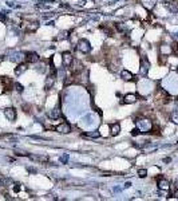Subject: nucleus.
Listing matches in <instances>:
<instances>
[{
  "mask_svg": "<svg viewBox=\"0 0 178 201\" xmlns=\"http://www.w3.org/2000/svg\"><path fill=\"white\" fill-rule=\"evenodd\" d=\"M135 125L141 133H149L153 128V123L149 118H138L135 121Z\"/></svg>",
  "mask_w": 178,
  "mask_h": 201,
  "instance_id": "1",
  "label": "nucleus"
},
{
  "mask_svg": "<svg viewBox=\"0 0 178 201\" xmlns=\"http://www.w3.org/2000/svg\"><path fill=\"white\" fill-rule=\"evenodd\" d=\"M76 50L82 52V54H89L91 51V44H90V42L87 39H80L76 44Z\"/></svg>",
  "mask_w": 178,
  "mask_h": 201,
  "instance_id": "2",
  "label": "nucleus"
},
{
  "mask_svg": "<svg viewBox=\"0 0 178 201\" xmlns=\"http://www.w3.org/2000/svg\"><path fill=\"white\" fill-rule=\"evenodd\" d=\"M70 70L73 71V74H79V73H82V70H83L82 62L78 60V59H73V62H71V64H70Z\"/></svg>",
  "mask_w": 178,
  "mask_h": 201,
  "instance_id": "3",
  "label": "nucleus"
},
{
  "mask_svg": "<svg viewBox=\"0 0 178 201\" xmlns=\"http://www.w3.org/2000/svg\"><path fill=\"white\" fill-rule=\"evenodd\" d=\"M24 60H26V63H37V62L40 60V57L36 54V52L30 51V52H27V54H26Z\"/></svg>",
  "mask_w": 178,
  "mask_h": 201,
  "instance_id": "4",
  "label": "nucleus"
},
{
  "mask_svg": "<svg viewBox=\"0 0 178 201\" xmlns=\"http://www.w3.org/2000/svg\"><path fill=\"white\" fill-rule=\"evenodd\" d=\"M55 130L58 133H60V134H68V133L71 131V125L67 123V122H63V123H60V125L56 126Z\"/></svg>",
  "mask_w": 178,
  "mask_h": 201,
  "instance_id": "5",
  "label": "nucleus"
},
{
  "mask_svg": "<svg viewBox=\"0 0 178 201\" xmlns=\"http://www.w3.org/2000/svg\"><path fill=\"white\" fill-rule=\"evenodd\" d=\"M4 117H5V118H7L8 121L14 122V121L16 119V110H15L14 107H7V109L4 110Z\"/></svg>",
  "mask_w": 178,
  "mask_h": 201,
  "instance_id": "6",
  "label": "nucleus"
},
{
  "mask_svg": "<svg viewBox=\"0 0 178 201\" xmlns=\"http://www.w3.org/2000/svg\"><path fill=\"white\" fill-rule=\"evenodd\" d=\"M58 73V71H56ZM56 73L51 74V75L47 76L46 79V83H44V90H50V89H52V86H54L55 83V79H56Z\"/></svg>",
  "mask_w": 178,
  "mask_h": 201,
  "instance_id": "7",
  "label": "nucleus"
},
{
  "mask_svg": "<svg viewBox=\"0 0 178 201\" xmlns=\"http://www.w3.org/2000/svg\"><path fill=\"white\" fill-rule=\"evenodd\" d=\"M73 59H74V57L71 55L70 51H66V52H63V55H62V62H63V66H66V67H70Z\"/></svg>",
  "mask_w": 178,
  "mask_h": 201,
  "instance_id": "8",
  "label": "nucleus"
},
{
  "mask_svg": "<svg viewBox=\"0 0 178 201\" xmlns=\"http://www.w3.org/2000/svg\"><path fill=\"white\" fill-rule=\"evenodd\" d=\"M158 188L161 190H169L170 189V181L163 178V177L158 178Z\"/></svg>",
  "mask_w": 178,
  "mask_h": 201,
  "instance_id": "9",
  "label": "nucleus"
},
{
  "mask_svg": "<svg viewBox=\"0 0 178 201\" xmlns=\"http://www.w3.org/2000/svg\"><path fill=\"white\" fill-rule=\"evenodd\" d=\"M149 67H150V62L146 59V58H142L141 59V75H145L146 73H147V70H149Z\"/></svg>",
  "mask_w": 178,
  "mask_h": 201,
  "instance_id": "10",
  "label": "nucleus"
},
{
  "mask_svg": "<svg viewBox=\"0 0 178 201\" xmlns=\"http://www.w3.org/2000/svg\"><path fill=\"white\" fill-rule=\"evenodd\" d=\"M138 97L135 94H126L123 97V103H127V105H131V103H135Z\"/></svg>",
  "mask_w": 178,
  "mask_h": 201,
  "instance_id": "11",
  "label": "nucleus"
},
{
  "mask_svg": "<svg viewBox=\"0 0 178 201\" xmlns=\"http://www.w3.org/2000/svg\"><path fill=\"white\" fill-rule=\"evenodd\" d=\"M60 115H62V113H60V107L59 106H56L55 109H52L48 113V117L51 119H58V118H60Z\"/></svg>",
  "mask_w": 178,
  "mask_h": 201,
  "instance_id": "12",
  "label": "nucleus"
},
{
  "mask_svg": "<svg viewBox=\"0 0 178 201\" xmlns=\"http://www.w3.org/2000/svg\"><path fill=\"white\" fill-rule=\"evenodd\" d=\"M121 78L123 80H127V82H131V80H134V75L130 73L129 70H122L121 71Z\"/></svg>",
  "mask_w": 178,
  "mask_h": 201,
  "instance_id": "13",
  "label": "nucleus"
},
{
  "mask_svg": "<svg viewBox=\"0 0 178 201\" xmlns=\"http://www.w3.org/2000/svg\"><path fill=\"white\" fill-rule=\"evenodd\" d=\"M121 133V125L119 123H111L110 125V134L111 135H118Z\"/></svg>",
  "mask_w": 178,
  "mask_h": 201,
  "instance_id": "14",
  "label": "nucleus"
},
{
  "mask_svg": "<svg viewBox=\"0 0 178 201\" xmlns=\"http://www.w3.org/2000/svg\"><path fill=\"white\" fill-rule=\"evenodd\" d=\"M2 82L4 83V90L8 91V90H12V80L7 78V76H2Z\"/></svg>",
  "mask_w": 178,
  "mask_h": 201,
  "instance_id": "15",
  "label": "nucleus"
},
{
  "mask_svg": "<svg viewBox=\"0 0 178 201\" xmlns=\"http://www.w3.org/2000/svg\"><path fill=\"white\" fill-rule=\"evenodd\" d=\"M27 69H28V67H27V64H26V63H21V64L19 63L18 66L15 67V75H20V74H23Z\"/></svg>",
  "mask_w": 178,
  "mask_h": 201,
  "instance_id": "16",
  "label": "nucleus"
},
{
  "mask_svg": "<svg viewBox=\"0 0 178 201\" xmlns=\"http://www.w3.org/2000/svg\"><path fill=\"white\" fill-rule=\"evenodd\" d=\"M166 7L170 10L171 12H174V14H177L178 12V2H173V3H169L166 4Z\"/></svg>",
  "mask_w": 178,
  "mask_h": 201,
  "instance_id": "17",
  "label": "nucleus"
},
{
  "mask_svg": "<svg viewBox=\"0 0 178 201\" xmlns=\"http://www.w3.org/2000/svg\"><path fill=\"white\" fill-rule=\"evenodd\" d=\"M39 28V23L35 21V23H30L27 27V32H35V31Z\"/></svg>",
  "mask_w": 178,
  "mask_h": 201,
  "instance_id": "18",
  "label": "nucleus"
},
{
  "mask_svg": "<svg viewBox=\"0 0 178 201\" xmlns=\"http://www.w3.org/2000/svg\"><path fill=\"white\" fill-rule=\"evenodd\" d=\"M115 28H117L118 32H122V34H127V27L122 23H117L115 24Z\"/></svg>",
  "mask_w": 178,
  "mask_h": 201,
  "instance_id": "19",
  "label": "nucleus"
},
{
  "mask_svg": "<svg viewBox=\"0 0 178 201\" xmlns=\"http://www.w3.org/2000/svg\"><path fill=\"white\" fill-rule=\"evenodd\" d=\"M31 160H35V161H40V162H47L48 161V157L47 156H30Z\"/></svg>",
  "mask_w": 178,
  "mask_h": 201,
  "instance_id": "20",
  "label": "nucleus"
},
{
  "mask_svg": "<svg viewBox=\"0 0 178 201\" xmlns=\"http://www.w3.org/2000/svg\"><path fill=\"white\" fill-rule=\"evenodd\" d=\"M99 135H101V133H99L98 130L95 131H89V133H84L83 137H91V138H98Z\"/></svg>",
  "mask_w": 178,
  "mask_h": 201,
  "instance_id": "21",
  "label": "nucleus"
},
{
  "mask_svg": "<svg viewBox=\"0 0 178 201\" xmlns=\"http://www.w3.org/2000/svg\"><path fill=\"white\" fill-rule=\"evenodd\" d=\"M170 121L173 123H176V125H178V111L177 110L170 114Z\"/></svg>",
  "mask_w": 178,
  "mask_h": 201,
  "instance_id": "22",
  "label": "nucleus"
},
{
  "mask_svg": "<svg viewBox=\"0 0 178 201\" xmlns=\"http://www.w3.org/2000/svg\"><path fill=\"white\" fill-rule=\"evenodd\" d=\"M146 176H147V170H146V169H139V170H138V177L139 178H145Z\"/></svg>",
  "mask_w": 178,
  "mask_h": 201,
  "instance_id": "23",
  "label": "nucleus"
},
{
  "mask_svg": "<svg viewBox=\"0 0 178 201\" xmlns=\"http://www.w3.org/2000/svg\"><path fill=\"white\" fill-rule=\"evenodd\" d=\"M14 87H15V90H16V91H19V92H21V91H23V85H20V83H14Z\"/></svg>",
  "mask_w": 178,
  "mask_h": 201,
  "instance_id": "24",
  "label": "nucleus"
},
{
  "mask_svg": "<svg viewBox=\"0 0 178 201\" xmlns=\"http://www.w3.org/2000/svg\"><path fill=\"white\" fill-rule=\"evenodd\" d=\"M170 47H171V51H173L174 54H178V43L177 42H173V44H171Z\"/></svg>",
  "mask_w": 178,
  "mask_h": 201,
  "instance_id": "25",
  "label": "nucleus"
},
{
  "mask_svg": "<svg viewBox=\"0 0 178 201\" xmlns=\"http://www.w3.org/2000/svg\"><path fill=\"white\" fill-rule=\"evenodd\" d=\"M15 151H16V154H18V156H23V157H30V154H28L27 153V151H24V150H15Z\"/></svg>",
  "mask_w": 178,
  "mask_h": 201,
  "instance_id": "26",
  "label": "nucleus"
},
{
  "mask_svg": "<svg viewBox=\"0 0 178 201\" xmlns=\"http://www.w3.org/2000/svg\"><path fill=\"white\" fill-rule=\"evenodd\" d=\"M141 131L138 130V129H134V130H131V135H139Z\"/></svg>",
  "mask_w": 178,
  "mask_h": 201,
  "instance_id": "27",
  "label": "nucleus"
},
{
  "mask_svg": "<svg viewBox=\"0 0 178 201\" xmlns=\"http://www.w3.org/2000/svg\"><path fill=\"white\" fill-rule=\"evenodd\" d=\"M14 190H15V192H19V190H20V184H15Z\"/></svg>",
  "mask_w": 178,
  "mask_h": 201,
  "instance_id": "28",
  "label": "nucleus"
},
{
  "mask_svg": "<svg viewBox=\"0 0 178 201\" xmlns=\"http://www.w3.org/2000/svg\"><path fill=\"white\" fill-rule=\"evenodd\" d=\"M67 160H68V156H64V157L62 156V157H60V161H62V162H67Z\"/></svg>",
  "mask_w": 178,
  "mask_h": 201,
  "instance_id": "29",
  "label": "nucleus"
},
{
  "mask_svg": "<svg viewBox=\"0 0 178 201\" xmlns=\"http://www.w3.org/2000/svg\"><path fill=\"white\" fill-rule=\"evenodd\" d=\"M0 21H5V15L0 12Z\"/></svg>",
  "mask_w": 178,
  "mask_h": 201,
  "instance_id": "30",
  "label": "nucleus"
},
{
  "mask_svg": "<svg viewBox=\"0 0 178 201\" xmlns=\"http://www.w3.org/2000/svg\"><path fill=\"white\" fill-rule=\"evenodd\" d=\"M174 196H176V199H178V189H177L176 192H174Z\"/></svg>",
  "mask_w": 178,
  "mask_h": 201,
  "instance_id": "31",
  "label": "nucleus"
},
{
  "mask_svg": "<svg viewBox=\"0 0 178 201\" xmlns=\"http://www.w3.org/2000/svg\"><path fill=\"white\" fill-rule=\"evenodd\" d=\"M130 185H131V182H126V184H125V186H126V188H129Z\"/></svg>",
  "mask_w": 178,
  "mask_h": 201,
  "instance_id": "32",
  "label": "nucleus"
},
{
  "mask_svg": "<svg viewBox=\"0 0 178 201\" xmlns=\"http://www.w3.org/2000/svg\"><path fill=\"white\" fill-rule=\"evenodd\" d=\"M3 185V178H0V186Z\"/></svg>",
  "mask_w": 178,
  "mask_h": 201,
  "instance_id": "33",
  "label": "nucleus"
},
{
  "mask_svg": "<svg viewBox=\"0 0 178 201\" xmlns=\"http://www.w3.org/2000/svg\"><path fill=\"white\" fill-rule=\"evenodd\" d=\"M176 102H177V103H178V98H177V101H176Z\"/></svg>",
  "mask_w": 178,
  "mask_h": 201,
  "instance_id": "34",
  "label": "nucleus"
}]
</instances>
